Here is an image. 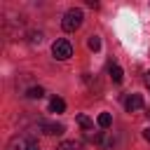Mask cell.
I'll list each match as a JSON object with an SVG mask.
<instances>
[{"mask_svg": "<svg viewBox=\"0 0 150 150\" xmlns=\"http://www.w3.org/2000/svg\"><path fill=\"white\" fill-rule=\"evenodd\" d=\"M56 150H84L77 141H63V143H59L56 145Z\"/></svg>", "mask_w": 150, "mask_h": 150, "instance_id": "cell-9", "label": "cell"}, {"mask_svg": "<svg viewBox=\"0 0 150 150\" xmlns=\"http://www.w3.org/2000/svg\"><path fill=\"white\" fill-rule=\"evenodd\" d=\"M108 70H110V77H112V82H117V84H120V82H122V77H124L122 68H120L117 63H110V68H108Z\"/></svg>", "mask_w": 150, "mask_h": 150, "instance_id": "cell-7", "label": "cell"}, {"mask_svg": "<svg viewBox=\"0 0 150 150\" xmlns=\"http://www.w3.org/2000/svg\"><path fill=\"white\" fill-rule=\"evenodd\" d=\"M28 143H30V141H26V138H21V136H14V138L9 141V145H7V150H28Z\"/></svg>", "mask_w": 150, "mask_h": 150, "instance_id": "cell-5", "label": "cell"}, {"mask_svg": "<svg viewBox=\"0 0 150 150\" xmlns=\"http://www.w3.org/2000/svg\"><path fill=\"white\" fill-rule=\"evenodd\" d=\"M77 124H80L82 129H87V131H91V127H94V122H91L87 115H77Z\"/></svg>", "mask_w": 150, "mask_h": 150, "instance_id": "cell-11", "label": "cell"}, {"mask_svg": "<svg viewBox=\"0 0 150 150\" xmlns=\"http://www.w3.org/2000/svg\"><path fill=\"white\" fill-rule=\"evenodd\" d=\"M40 129L47 136H61L63 134V124H59V122H40Z\"/></svg>", "mask_w": 150, "mask_h": 150, "instance_id": "cell-4", "label": "cell"}, {"mask_svg": "<svg viewBox=\"0 0 150 150\" xmlns=\"http://www.w3.org/2000/svg\"><path fill=\"white\" fill-rule=\"evenodd\" d=\"M124 108H127V112H136V110H141V108H143V96H141V94H131V96H127Z\"/></svg>", "mask_w": 150, "mask_h": 150, "instance_id": "cell-3", "label": "cell"}, {"mask_svg": "<svg viewBox=\"0 0 150 150\" xmlns=\"http://www.w3.org/2000/svg\"><path fill=\"white\" fill-rule=\"evenodd\" d=\"M28 40H30L33 45H40V42H42V33H40V30H38V33H30V38H28Z\"/></svg>", "mask_w": 150, "mask_h": 150, "instance_id": "cell-13", "label": "cell"}, {"mask_svg": "<svg viewBox=\"0 0 150 150\" xmlns=\"http://www.w3.org/2000/svg\"><path fill=\"white\" fill-rule=\"evenodd\" d=\"M87 45H89V49H91V52H98V49H101V38H98V35H89Z\"/></svg>", "mask_w": 150, "mask_h": 150, "instance_id": "cell-10", "label": "cell"}, {"mask_svg": "<svg viewBox=\"0 0 150 150\" xmlns=\"http://www.w3.org/2000/svg\"><path fill=\"white\" fill-rule=\"evenodd\" d=\"M28 150H40V148H38V143H35V141H30V143H28Z\"/></svg>", "mask_w": 150, "mask_h": 150, "instance_id": "cell-15", "label": "cell"}, {"mask_svg": "<svg viewBox=\"0 0 150 150\" xmlns=\"http://www.w3.org/2000/svg\"><path fill=\"white\" fill-rule=\"evenodd\" d=\"M143 138H145V141H148V143H150V127H148V129H145V131H143Z\"/></svg>", "mask_w": 150, "mask_h": 150, "instance_id": "cell-16", "label": "cell"}, {"mask_svg": "<svg viewBox=\"0 0 150 150\" xmlns=\"http://www.w3.org/2000/svg\"><path fill=\"white\" fill-rule=\"evenodd\" d=\"M84 136H87V141H94V143H98V141H101V134H96V131H94V134H91V131H87Z\"/></svg>", "mask_w": 150, "mask_h": 150, "instance_id": "cell-14", "label": "cell"}, {"mask_svg": "<svg viewBox=\"0 0 150 150\" xmlns=\"http://www.w3.org/2000/svg\"><path fill=\"white\" fill-rule=\"evenodd\" d=\"M82 19H84L82 9L73 7V9H68V12L63 14V21H61V26H63V30H66V33H75V30L82 26Z\"/></svg>", "mask_w": 150, "mask_h": 150, "instance_id": "cell-1", "label": "cell"}, {"mask_svg": "<svg viewBox=\"0 0 150 150\" xmlns=\"http://www.w3.org/2000/svg\"><path fill=\"white\" fill-rule=\"evenodd\" d=\"M66 110V101L61 98V96H52V101H49V112H63Z\"/></svg>", "mask_w": 150, "mask_h": 150, "instance_id": "cell-6", "label": "cell"}, {"mask_svg": "<svg viewBox=\"0 0 150 150\" xmlns=\"http://www.w3.org/2000/svg\"><path fill=\"white\" fill-rule=\"evenodd\" d=\"M96 124H98L101 129H110V124H112V117H110V112H101V115L96 117Z\"/></svg>", "mask_w": 150, "mask_h": 150, "instance_id": "cell-8", "label": "cell"}, {"mask_svg": "<svg viewBox=\"0 0 150 150\" xmlns=\"http://www.w3.org/2000/svg\"><path fill=\"white\" fill-rule=\"evenodd\" d=\"M145 82H148V87H150V73H148V80H145Z\"/></svg>", "mask_w": 150, "mask_h": 150, "instance_id": "cell-17", "label": "cell"}, {"mask_svg": "<svg viewBox=\"0 0 150 150\" xmlns=\"http://www.w3.org/2000/svg\"><path fill=\"white\" fill-rule=\"evenodd\" d=\"M42 94H45V89H42V87H30L26 96H28V98H40Z\"/></svg>", "mask_w": 150, "mask_h": 150, "instance_id": "cell-12", "label": "cell"}, {"mask_svg": "<svg viewBox=\"0 0 150 150\" xmlns=\"http://www.w3.org/2000/svg\"><path fill=\"white\" fill-rule=\"evenodd\" d=\"M52 54H54V59L66 61V59L73 56V45H70L68 40H56V42L52 45Z\"/></svg>", "mask_w": 150, "mask_h": 150, "instance_id": "cell-2", "label": "cell"}]
</instances>
